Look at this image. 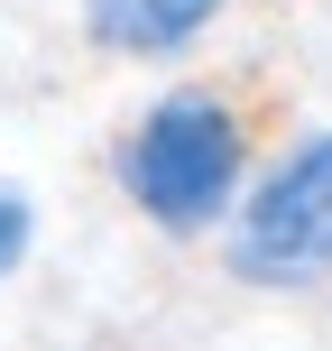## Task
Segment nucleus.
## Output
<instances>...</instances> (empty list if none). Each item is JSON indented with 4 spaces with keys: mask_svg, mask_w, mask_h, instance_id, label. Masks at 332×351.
<instances>
[{
    "mask_svg": "<svg viewBox=\"0 0 332 351\" xmlns=\"http://www.w3.org/2000/svg\"><path fill=\"white\" fill-rule=\"evenodd\" d=\"M240 176H249V121L212 84H185L166 102H148L139 130L120 139V194L175 241L222 222L240 204Z\"/></svg>",
    "mask_w": 332,
    "mask_h": 351,
    "instance_id": "f257e3e1",
    "label": "nucleus"
},
{
    "mask_svg": "<svg viewBox=\"0 0 332 351\" xmlns=\"http://www.w3.org/2000/svg\"><path fill=\"white\" fill-rule=\"evenodd\" d=\"M222 259H231L240 287H268V296L332 278V130L296 139L259 185H249V204H240V222H231Z\"/></svg>",
    "mask_w": 332,
    "mask_h": 351,
    "instance_id": "f03ea898",
    "label": "nucleus"
},
{
    "mask_svg": "<svg viewBox=\"0 0 332 351\" xmlns=\"http://www.w3.org/2000/svg\"><path fill=\"white\" fill-rule=\"evenodd\" d=\"M212 19H222V0H84V37L102 56H129V65L194 47Z\"/></svg>",
    "mask_w": 332,
    "mask_h": 351,
    "instance_id": "7ed1b4c3",
    "label": "nucleus"
},
{
    "mask_svg": "<svg viewBox=\"0 0 332 351\" xmlns=\"http://www.w3.org/2000/svg\"><path fill=\"white\" fill-rule=\"evenodd\" d=\"M28 231H37V213L18 204V194H0V278H10V268L28 259Z\"/></svg>",
    "mask_w": 332,
    "mask_h": 351,
    "instance_id": "20e7f679",
    "label": "nucleus"
}]
</instances>
